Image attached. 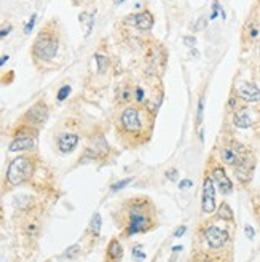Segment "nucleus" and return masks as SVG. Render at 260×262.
Returning a JSON list of instances; mask_svg holds the SVG:
<instances>
[{
	"instance_id": "1",
	"label": "nucleus",
	"mask_w": 260,
	"mask_h": 262,
	"mask_svg": "<svg viewBox=\"0 0 260 262\" xmlns=\"http://www.w3.org/2000/svg\"><path fill=\"white\" fill-rule=\"evenodd\" d=\"M153 222V206L147 199H133L128 202V219L125 227L126 237H133V235L152 230L155 227Z\"/></svg>"
},
{
	"instance_id": "2",
	"label": "nucleus",
	"mask_w": 260,
	"mask_h": 262,
	"mask_svg": "<svg viewBox=\"0 0 260 262\" xmlns=\"http://www.w3.org/2000/svg\"><path fill=\"white\" fill-rule=\"evenodd\" d=\"M59 50V37L55 29L45 28L38 32L35 42L32 45V56L37 61L48 62L58 55Z\"/></svg>"
},
{
	"instance_id": "3",
	"label": "nucleus",
	"mask_w": 260,
	"mask_h": 262,
	"mask_svg": "<svg viewBox=\"0 0 260 262\" xmlns=\"http://www.w3.org/2000/svg\"><path fill=\"white\" fill-rule=\"evenodd\" d=\"M34 160L28 155H21L13 159L7 169V182L10 187H18L24 184L26 181H29L34 174Z\"/></svg>"
},
{
	"instance_id": "4",
	"label": "nucleus",
	"mask_w": 260,
	"mask_h": 262,
	"mask_svg": "<svg viewBox=\"0 0 260 262\" xmlns=\"http://www.w3.org/2000/svg\"><path fill=\"white\" fill-rule=\"evenodd\" d=\"M120 128L125 135L129 136H140L144 133V117H142L139 109L126 107L120 115Z\"/></svg>"
},
{
	"instance_id": "5",
	"label": "nucleus",
	"mask_w": 260,
	"mask_h": 262,
	"mask_svg": "<svg viewBox=\"0 0 260 262\" xmlns=\"http://www.w3.org/2000/svg\"><path fill=\"white\" fill-rule=\"evenodd\" d=\"M48 114L50 112H48L46 104L43 101H38L22 115V123L32 128H38L48 120Z\"/></svg>"
},
{
	"instance_id": "6",
	"label": "nucleus",
	"mask_w": 260,
	"mask_h": 262,
	"mask_svg": "<svg viewBox=\"0 0 260 262\" xmlns=\"http://www.w3.org/2000/svg\"><path fill=\"white\" fill-rule=\"evenodd\" d=\"M204 240L211 250L217 251V250H222V248L228 243L230 233L217 226H207L204 229Z\"/></svg>"
},
{
	"instance_id": "7",
	"label": "nucleus",
	"mask_w": 260,
	"mask_h": 262,
	"mask_svg": "<svg viewBox=\"0 0 260 262\" xmlns=\"http://www.w3.org/2000/svg\"><path fill=\"white\" fill-rule=\"evenodd\" d=\"M254 168H255L254 155L246 150L243 154V157L240 159V162L235 165V176H237V179L241 182V184H248V182L252 179Z\"/></svg>"
},
{
	"instance_id": "8",
	"label": "nucleus",
	"mask_w": 260,
	"mask_h": 262,
	"mask_svg": "<svg viewBox=\"0 0 260 262\" xmlns=\"http://www.w3.org/2000/svg\"><path fill=\"white\" fill-rule=\"evenodd\" d=\"M31 128L32 126L24 125V131H22V133H18L15 138H13V141L10 142V146H8V150L10 152H26V150L35 149L37 138H35V135L28 133Z\"/></svg>"
},
{
	"instance_id": "9",
	"label": "nucleus",
	"mask_w": 260,
	"mask_h": 262,
	"mask_svg": "<svg viewBox=\"0 0 260 262\" xmlns=\"http://www.w3.org/2000/svg\"><path fill=\"white\" fill-rule=\"evenodd\" d=\"M201 208H203V213L206 214H212L216 211V184L209 174H206L203 181Z\"/></svg>"
},
{
	"instance_id": "10",
	"label": "nucleus",
	"mask_w": 260,
	"mask_h": 262,
	"mask_svg": "<svg viewBox=\"0 0 260 262\" xmlns=\"http://www.w3.org/2000/svg\"><path fill=\"white\" fill-rule=\"evenodd\" d=\"M209 176L212 178L214 181V184L217 186V189L220 190V193L222 195H230L233 192V182L230 181L227 171H225V168L222 165H214L212 169H211V173Z\"/></svg>"
},
{
	"instance_id": "11",
	"label": "nucleus",
	"mask_w": 260,
	"mask_h": 262,
	"mask_svg": "<svg viewBox=\"0 0 260 262\" xmlns=\"http://www.w3.org/2000/svg\"><path fill=\"white\" fill-rule=\"evenodd\" d=\"M244 152L246 150L240 142H237V141L227 142L225 146H222V149H220V160H222L225 165L235 166L240 162Z\"/></svg>"
},
{
	"instance_id": "12",
	"label": "nucleus",
	"mask_w": 260,
	"mask_h": 262,
	"mask_svg": "<svg viewBox=\"0 0 260 262\" xmlns=\"http://www.w3.org/2000/svg\"><path fill=\"white\" fill-rule=\"evenodd\" d=\"M79 141H80L79 135H75V133H62V135H59L56 144H58L59 152L64 154V155H67V154H72L77 149V146H79Z\"/></svg>"
},
{
	"instance_id": "13",
	"label": "nucleus",
	"mask_w": 260,
	"mask_h": 262,
	"mask_svg": "<svg viewBox=\"0 0 260 262\" xmlns=\"http://www.w3.org/2000/svg\"><path fill=\"white\" fill-rule=\"evenodd\" d=\"M237 95L246 102H257V101H260V88L254 83L244 82L238 86Z\"/></svg>"
},
{
	"instance_id": "14",
	"label": "nucleus",
	"mask_w": 260,
	"mask_h": 262,
	"mask_svg": "<svg viewBox=\"0 0 260 262\" xmlns=\"http://www.w3.org/2000/svg\"><path fill=\"white\" fill-rule=\"evenodd\" d=\"M128 23H131L140 31H150L153 28V16H152L150 11H142V13L131 15V18L128 19Z\"/></svg>"
},
{
	"instance_id": "15",
	"label": "nucleus",
	"mask_w": 260,
	"mask_h": 262,
	"mask_svg": "<svg viewBox=\"0 0 260 262\" xmlns=\"http://www.w3.org/2000/svg\"><path fill=\"white\" fill-rule=\"evenodd\" d=\"M107 262H120L123 257V246L119 238H112L107 245Z\"/></svg>"
},
{
	"instance_id": "16",
	"label": "nucleus",
	"mask_w": 260,
	"mask_h": 262,
	"mask_svg": "<svg viewBox=\"0 0 260 262\" xmlns=\"http://www.w3.org/2000/svg\"><path fill=\"white\" fill-rule=\"evenodd\" d=\"M233 123H235L237 128L241 129H248L252 125V119L248 112V109H238L235 114H233Z\"/></svg>"
},
{
	"instance_id": "17",
	"label": "nucleus",
	"mask_w": 260,
	"mask_h": 262,
	"mask_svg": "<svg viewBox=\"0 0 260 262\" xmlns=\"http://www.w3.org/2000/svg\"><path fill=\"white\" fill-rule=\"evenodd\" d=\"M217 217L222 219V221H227V222H233V219H235L231 208L227 203H222V205L219 206V209H217Z\"/></svg>"
},
{
	"instance_id": "18",
	"label": "nucleus",
	"mask_w": 260,
	"mask_h": 262,
	"mask_svg": "<svg viewBox=\"0 0 260 262\" xmlns=\"http://www.w3.org/2000/svg\"><path fill=\"white\" fill-rule=\"evenodd\" d=\"M193 262H222V257L217 256V254H211V253H197L193 257Z\"/></svg>"
},
{
	"instance_id": "19",
	"label": "nucleus",
	"mask_w": 260,
	"mask_h": 262,
	"mask_svg": "<svg viewBox=\"0 0 260 262\" xmlns=\"http://www.w3.org/2000/svg\"><path fill=\"white\" fill-rule=\"evenodd\" d=\"M94 59H96V62H98L99 72H101V74L106 72L107 68H109V58H107V56H104V55H101V53H96V55H94Z\"/></svg>"
},
{
	"instance_id": "20",
	"label": "nucleus",
	"mask_w": 260,
	"mask_h": 262,
	"mask_svg": "<svg viewBox=\"0 0 260 262\" xmlns=\"http://www.w3.org/2000/svg\"><path fill=\"white\" fill-rule=\"evenodd\" d=\"M91 232H93L94 237H99L101 233V214L94 213L93 219H91Z\"/></svg>"
},
{
	"instance_id": "21",
	"label": "nucleus",
	"mask_w": 260,
	"mask_h": 262,
	"mask_svg": "<svg viewBox=\"0 0 260 262\" xmlns=\"http://www.w3.org/2000/svg\"><path fill=\"white\" fill-rule=\"evenodd\" d=\"M131 181H133V178H126V179H123V181H119L116 184H112V186H110V190H112V192H119V190L125 189Z\"/></svg>"
},
{
	"instance_id": "22",
	"label": "nucleus",
	"mask_w": 260,
	"mask_h": 262,
	"mask_svg": "<svg viewBox=\"0 0 260 262\" xmlns=\"http://www.w3.org/2000/svg\"><path fill=\"white\" fill-rule=\"evenodd\" d=\"M69 95H70V86H69V85H64V86H61V88H59L56 99H58V101H64V99H66Z\"/></svg>"
},
{
	"instance_id": "23",
	"label": "nucleus",
	"mask_w": 260,
	"mask_h": 262,
	"mask_svg": "<svg viewBox=\"0 0 260 262\" xmlns=\"http://www.w3.org/2000/svg\"><path fill=\"white\" fill-rule=\"evenodd\" d=\"M79 251H80V246H79V245H74V246L69 248V250H67L66 253H64V256H66L67 259H74V257H77Z\"/></svg>"
},
{
	"instance_id": "24",
	"label": "nucleus",
	"mask_w": 260,
	"mask_h": 262,
	"mask_svg": "<svg viewBox=\"0 0 260 262\" xmlns=\"http://www.w3.org/2000/svg\"><path fill=\"white\" fill-rule=\"evenodd\" d=\"M164 176H166V179H168V181H171V182H176V181H177V178H179V173H177V169L171 168V169H166Z\"/></svg>"
},
{
	"instance_id": "25",
	"label": "nucleus",
	"mask_w": 260,
	"mask_h": 262,
	"mask_svg": "<svg viewBox=\"0 0 260 262\" xmlns=\"http://www.w3.org/2000/svg\"><path fill=\"white\" fill-rule=\"evenodd\" d=\"M35 21H37V15H32L31 19H29V23L26 24V28H24V32H26V34H31V32H32L34 26H35Z\"/></svg>"
},
{
	"instance_id": "26",
	"label": "nucleus",
	"mask_w": 260,
	"mask_h": 262,
	"mask_svg": "<svg viewBox=\"0 0 260 262\" xmlns=\"http://www.w3.org/2000/svg\"><path fill=\"white\" fill-rule=\"evenodd\" d=\"M203 111H204V99L201 98L198 102V112H197V122L201 123L203 122Z\"/></svg>"
},
{
	"instance_id": "27",
	"label": "nucleus",
	"mask_w": 260,
	"mask_h": 262,
	"mask_svg": "<svg viewBox=\"0 0 260 262\" xmlns=\"http://www.w3.org/2000/svg\"><path fill=\"white\" fill-rule=\"evenodd\" d=\"M140 248H142L140 245H137L136 248H133V256H134L137 260H144V259H146V253H142V251H140Z\"/></svg>"
},
{
	"instance_id": "28",
	"label": "nucleus",
	"mask_w": 260,
	"mask_h": 262,
	"mask_svg": "<svg viewBox=\"0 0 260 262\" xmlns=\"http://www.w3.org/2000/svg\"><path fill=\"white\" fill-rule=\"evenodd\" d=\"M10 32H11V26H10V24L4 26V28H0V38L7 37V35H8Z\"/></svg>"
},
{
	"instance_id": "29",
	"label": "nucleus",
	"mask_w": 260,
	"mask_h": 262,
	"mask_svg": "<svg viewBox=\"0 0 260 262\" xmlns=\"http://www.w3.org/2000/svg\"><path fill=\"white\" fill-rule=\"evenodd\" d=\"M206 28V19L204 18H200L197 21V24H195V31H203Z\"/></svg>"
},
{
	"instance_id": "30",
	"label": "nucleus",
	"mask_w": 260,
	"mask_h": 262,
	"mask_svg": "<svg viewBox=\"0 0 260 262\" xmlns=\"http://www.w3.org/2000/svg\"><path fill=\"white\" fill-rule=\"evenodd\" d=\"M136 101H137V102H142V101H144V90H142L140 86L136 88Z\"/></svg>"
},
{
	"instance_id": "31",
	"label": "nucleus",
	"mask_w": 260,
	"mask_h": 262,
	"mask_svg": "<svg viewBox=\"0 0 260 262\" xmlns=\"http://www.w3.org/2000/svg\"><path fill=\"white\" fill-rule=\"evenodd\" d=\"M185 232H187V226H180V227L174 232V237L179 238V237H182V235H184Z\"/></svg>"
},
{
	"instance_id": "32",
	"label": "nucleus",
	"mask_w": 260,
	"mask_h": 262,
	"mask_svg": "<svg viewBox=\"0 0 260 262\" xmlns=\"http://www.w3.org/2000/svg\"><path fill=\"white\" fill-rule=\"evenodd\" d=\"M219 10H220V5H219V2L216 0V2H214V8H212V15H211V19H216V18H217V13H219Z\"/></svg>"
},
{
	"instance_id": "33",
	"label": "nucleus",
	"mask_w": 260,
	"mask_h": 262,
	"mask_svg": "<svg viewBox=\"0 0 260 262\" xmlns=\"http://www.w3.org/2000/svg\"><path fill=\"white\" fill-rule=\"evenodd\" d=\"M192 186H193V182L190 179H185V181H182L179 184V189H185V187H192Z\"/></svg>"
},
{
	"instance_id": "34",
	"label": "nucleus",
	"mask_w": 260,
	"mask_h": 262,
	"mask_svg": "<svg viewBox=\"0 0 260 262\" xmlns=\"http://www.w3.org/2000/svg\"><path fill=\"white\" fill-rule=\"evenodd\" d=\"M244 230H246V235H248V238H254V229L251 227V226H246L244 227Z\"/></svg>"
},
{
	"instance_id": "35",
	"label": "nucleus",
	"mask_w": 260,
	"mask_h": 262,
	"mask_svg": "<svg viewBox=\"0 0 260 262\" xmlns=\"http://www.w3.org/2000/svg\"><path fill=\"white\" fill-rule=\"evenodd\" d=\"M184 40H185V43L190 45V47H195V42H197V40H195V37H185Z\"/></svg>"
},
{
	"instance_id": "36",
	"label": "nucleus",
	"mask_w": 260,
	"mask_h": 262,
	"mask_svg": "<svg viewBox=\"0 0 260 262\" xmlns=\"http://www.w3.org/2000/svg\"><path fill=\"white\" fill-rule=\"evenodd\" d=\"M8 59H10V56H8V55H5V56H2V58H0V68H2V66H4V64H5V62L8 61Z\"/></svg>"
},
{
	"instance_id": "37",
	"label": "nucleus",
	"mask_w": 260,
	"mask_h": 262,
	"mask_svg": "<svg viewBox=\"0 0 260 262\" xmlns=\"http://www.w3.org/2000/svg\"><path fill=\"white\" fill-rule=\"evenodd\" d=\"M228 104H230V107H237V101H235V98H231V99L228 101Z\"/></svg>"
},
{
	"instance_id": "38",
	"label": "nucleus",
	"mask_w": 260,
	"mask_h": 262,
	"mask_svg": "<svg viewBox=\"0 0 260 262\" xmlns=\"http://www.w3.org/2000/svg\"><path fill=\"white\" fill-rule=\"evenodd\" d=\"M182 250V246H176V248H173V251H180Z\"/></svg>"
},
{
	"instance_id": "39",
	"label": "nucleus",
	"mask_w": 260,
	"mask_h": 262,
	"mask_svg": "<svg viewBox=\"0 0 260 262\" xmlns=\"http://www.w3.org/2000/svg\"><path fill=\"white\" fill-rule=\"evenodd\" d=\"M257 34H258V32H257V29H254V31H252V34H251V35H252V37H257Z\"/></svg>"
},
{
	"instance_id": "40",
	"label": "nucleus",
	"mask_w": 260,
	"mask_h": 262,
	"mask_svg": "<svg viewBox=\"0 0 260 262\" xmlns=\"http://www.w3.org/2000/svg\"><path fill=\"white\" fill-rule=\"evenodd\" d=\"M115 4H122V2H125V0H113Z\"/></svg>"
}]
</instances>
